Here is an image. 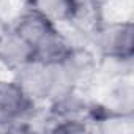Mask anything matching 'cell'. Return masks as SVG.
Wrapping results in <instances>:
<instances>
[{
  "instance_id": "1",
  "label": "cell",
  "mask_w": 134,
  "mask_h": 134,
  "mask_svg": "<svg viewBox=\"0 0 134 134\" xmlns=\"http://www.w3.org/2000/svg\"><path fill=\"white\" fill-rule=\"evenodd\" d=\"M99 58L131 63L134 57V25L126 21H103L92 33Z\"/></svg>"
},
{
  "instance_id": "7",
  "label": "cell",
  "mask_w": 134,
  "mask_h": 134,
  "mask_svg": "<svg viewBox=\"0 0 134 134\" xmlns=\"http://www.w3.org/2000/svg\"><path fill=\"white\" fill-rule=\"evenodd\" d=\"M10 29V24L5 21V19H2V18H0V36H2L7 30Z\"/></svg>"
},
{
  "instance_id": "2",
  "label": "cell",
  "mask_w": 134,
  "mask_h": 134,
  "mask_svg": "<svg viewBox=\"0 0 134 134\" xmlns=\"http://www.w3.org/2000/svg\"><path fill=\"white\" fill-rule=\"evenodd\" d=\"M36 103L16 79H0V125L14 126L32 115Z\"/></svg>"
},
{
  "instance_id": "6",
  "label": "cell",
  "mask_w": 134,
  "mask_h": 134,
  "mask_svg": "<svg viewBox=\"0 0 134 134\" xmlns=\"http://www.w3.org/2000/svg\"><path fill=\"white\" fill-rule=\"evenodd\" d=\"M82 2H87V3H90V5H93V7H96V8H104L106 5H109V3H112V2H115V0H82Z\"/></svg>"
},
{
  "instance_id": "5",
  "label": "cell",
  "mask_w": 134,
  "mask_h": 134,
  "mask_svg": "<svg viewBox=\"0 0 134 134\" xmlns=\"http://www.w3.org/2000/svg\"><path fill=\"white\" fill-rule=\"evenodd\" d=\"M82 0H27V8L35 10L57 25L71 24L81 8Z\"/></svg>"
},
{
  "instance_id": "4",
  "label": "cell",
  "mask_w": 134,
  "mask_h": 134,
  "mask_svg": "<svg viewBox=\"0 0 134 134\" xmlns=\"http://www.w3.org/2000/svg\"><path fill=\"white\" fill-rule=\"evenodd\" d=\"M10 27L19 35L22 36L27 43H30L35 49L43 44L60 25L54 24L52 21H49L47 18H44L43 14L36 13L35 10L25 8L16 19L13 24H10Z\"/></svg>"
},
{
  "instance_id": "3",
  "label": "cell",
  "mask_w": 134,
  "mask_h": 134,
  "mask_svg": "<svg viewBox=\"0 0 134 134\" xmlns=\"http://www.w3.org/2000/svg\"><path fill=\"white\" fill-rule=\"evenodd\" d=\"M36 60L35 47L11 27L0 36V65L13 74Z\"/></svg>"
}]
</instances>
